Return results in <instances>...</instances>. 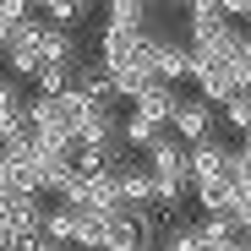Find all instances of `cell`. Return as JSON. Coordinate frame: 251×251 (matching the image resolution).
Segmentation results:
<instances>
[{"label": "cell", "instance_id": "1", "mask_svg": "<svg viewBox=\"0 0 251 251\" xmlns=\"http://www.w3.org/2000/svg\"><path fill=\"white\" fill-rule=\"evenodd\" d=\"M142 164L153 170L158 186H191V148H186L180 137H170V131H164V137L142 153Z\"/></svg>", "mask_w": 251, "mask_h": 251}, {"label": "cell", "instance_id": "2", "mask_svg": "<svg viewBox=\"0 0 251 251\" xmlns=\"http://www.w3.org/2000/svg\"><path fill=\"white\" fill-rule=\"evenodd\" d=\"M142 60H148V71L158 82H170V88H180V82L191 76V44H180V38L153 33L148 44H142Z\"/></svg>", "mask_w": 251, "mask_h": 251}, {"label": "cell", "instance_id": "3", "mask_svg": "<svg viewBox=\"0 0 251 251\" xmlns=\"http://www.w3.org/2000/svg\"><path fill=\"white\" fill-rule=\"evenodd\" d=\"M219 126H224V115L207 104V99H180V109L170 120V137H180L186 148H202V142L219 137Z\"/></svg>", "mask_w": 251, "mask_h": 251}, {"label": "cell", "instance_id": "4", "mask_svg": "<svg viewBox=\"0 0 251 251\" xmlns=\"http://www.w3.org/2000/svg\"><path fill=\"white\" fill-rule=\"evenodd\" d=\"M224 175H235V148H229V137H213V142L191 148V186L224 180Z\"/></svg>", "mask_w": 251, "mask_h": 251}, {"label": "cell", "instance_id": "5", "mask_svg": "<svg viewBox=\"0 0 251 251\" xmlns=\"http://www.w3.org/2000/svg\"><path fill=\"white\" fill-rule=\"evenodd\" d=\"M153 6H148V0H109V6H104V27L109 33H126V38H148L153 33Z\"/></svg>", "mask_w": 251, "mask_h": 251}, {"label": "cell", "instance_id": "6", "mask_svg": "<svg viewBox=\"0 0 251 251\" xmlns=\"http://www.w3.org/2000/svg\"><path fill=\"white\" fill-rule=\"evenodd\" d=\"M115 180H120V202H126V213H137V207H153L158 180H153V170H148V164H137V158H131Z\"/></svg>", "mask_w": 251, "mask_h": 251}, {"label": "cell", "instance_id": "7", "mask_svg": "<svg viewBox=\"0 0 251 251\" xmlns=\"http://www.w3.org/2000/svg\"><path fill=\"white\" fill-rule=\"evenodd\" d=\"M137 115H148L153 126H164V131H170V120H175V109H180V88H170V82H153V88L131 104Z\"/></svg>", "mask_w": 251, "mask_h": 251}, {"label": "cell", "instance_id": "8", "mask_svg": "<svg viewBox=\"0 0 251 251\" xmlns=\"http://www.w3.org/2000/svg\"><path fill=\"white\" fill-rule=\"evenodd\" d=\"M88 17H93V0H50V6H38V22H50L60 33H76Z\"/></svg>", "mask_w": 251, "mask_h": 251}, {"label": "cell", "instance_id": "9", "mask_svg": "<svg viewBox=\"0 0 251 251\" xmlns=\"http://www.w3.org/2000/svg\"><path fill=\"white\" fill-rule=\"evenodd\" d=\"M229 0H197L191 6V44H202V38H213L219 27H229Z\"/></svg>", "mask_w": 251, "mask_h": 251}, {"label": "cell", "instance_id": "10", "mask_svg": "<svg viewBox=\"0 0 251 251\" xmlns=\"http://www.w3.org/2000/svg\"><path fill=\"white\" fill-rule=\"evenodd\" d=\"M158 137H164V126H153V120L137 115V109H126V120H120V142H126V148H142V153H148Z\"/></svg>", "mask_w": 251, "mask_h": 251}, {"label": "cell", "instance_id": "11", "mask_svg": "<svg viewBox=\"0 0 251 251\" xmlns=\"http://www.w3.org/2000/svg\"><path fill=\"white\" fill-rule=\"evenodd\" d=\"M33 88H38V99H66L76 88V71L71 66H44V71L33 76Z\"/></svg>", "mask_w": 251, "mask_h": 251}, {"label": "cell", "instance_id": "12", "mask_svg": "<svg viewBox=\"0 0 251 251\" xmlns=\"http://www.w3.org/2000/svg\"><path fill=\"white\" fill-rule=\"evenodd\" d=\"M219 115H224V126H229V131H240V142L251 137V93H240V99H229V104H224Z\"/></svg>", "mask_w": 251, "mask_h": 251}, {"label": "cell", "instance_id": "13", "mask_svg": "<svg viewBox=\"0 0 251 251\" xmlns=\"http://www.w3.org/2000/svg\"><path fill=\"white\" fill-rule=\"evenodd\" d=\"M17 27H22L17 17H6V11H0V55H6V50H11V38H17Z\"/></svg>", "mask_w": 251, "mask_h": 251}, {"label": "cell", "instance_id": "14", "mask_svg": "<svg viewBox=\"0 0 251 251\" xmlns=\"http://www.w3.org/2000/svg\"><path fill=\"white\" fill-rule=\"evenodd\" d=\"M240 60H246V71H251V33H246V55H240Z\"/></svg>", "mask_w": 251, "mask_h": 251}, {"label": "cell", "instance_id": "15", "mask_svg": "<svg viewBox=\"0 0 251 251\" xmlns=\"http://www.w3.org/2000/svg\"><path fill=\"white\" fill-rule=\"evenodd\" d=\"M158 251H164V246H158Z\"/></svg>", "mask_w": 251, "mask_h": 251}]
</instances>
